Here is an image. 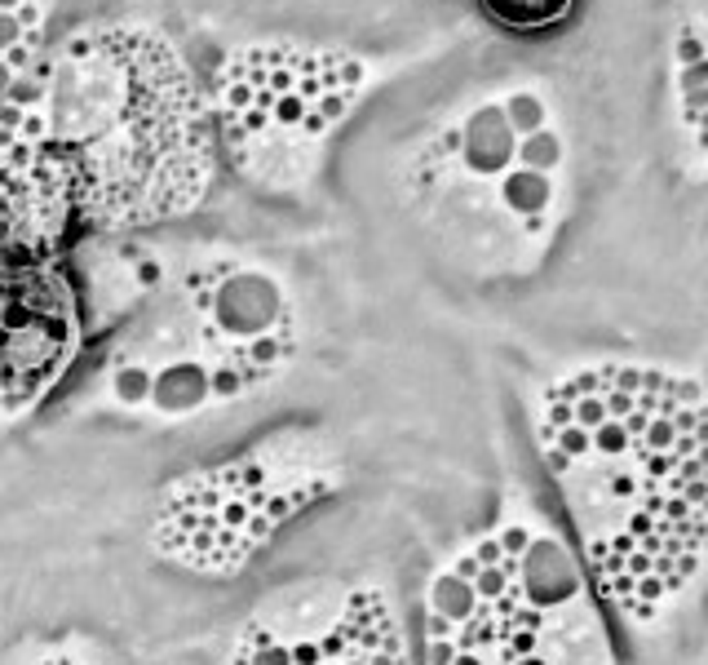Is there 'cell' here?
<instances>
[{
  "label": "cell",
  "instance_id": "6da1fadb",
  "mask_svg": "<svg viewBox=\"0 0 708 665\" xmlns=\"http://www.w3.org/2000/svg\"><path fill=\"white\" fill-rule=\"evenodd\" d=\"M567 541L624 630L669 626L708 572V387L669 364L597 360L531 417Z\"/></svg>",
  "mask_w": 708,
  "mask_h": 665
},
{
  "label": "cell",
  "instance_id": "7a4b0ae2",
  "mask_svg": "<svg viewBox=\"0 0 708 665\" xmlns=\"http://www.w3.org/2000/svg\"><path fill=\"white\" fill-rule=\"evenodd\" d=\"M416 665H624L567 532L505 506L425 586Z\"/></svg>",
  "mask_w": 708,
  "mask_h": 665
},
{
  "label": "cell",
  "instance_id": "3957f363",
  "mask_svg": "<svg viewBox=\"0 0 708 665\" xmlns=\"http://www.w3.org/2000/svg\"><path fill=\"white\" fill-rule=\"evenodd\" d=\"M76 351V311L62 275L0 270V417L13 421L36 408L67 373Z\"/></svg>",
  "mask_w": 708,
  "mask_h": 665
},
{
  "label": "cell",
  "instance_id": "277c9868",
  "mask_svg": "<svg viewBox=\"0 0 708 665\" xmlns=\"http://www.w3.org/2000/svg\"><path fill=\"white\" fill-rule=\"evenodd\" d=\"M319 635H284L270 617L248 621L231 665H416L399 612L376 586H337Z\"/></svg>",
  "mask_w": 708,
  "mask_h": 665
},
{
  "label": "cell",
  "instance_id": "5b68a950",
  "mask_svg": "<svg viewBox=\"0 0 708 665\" xmlns=\"http://www.w3.org/2000/svg\"><path fill=\"white\" fill-rule=\"evenodd\" d=\"M209 315L231 342L257 346L261 337H279L275 324L284 320V293L261 270H231V275H218Z\"/></svg>",
  "mask_w": 708,
  "mask_h": 665
},
{
  "label": "cell",
  "instance_id": "8992f818",
  "mask_svg": "<svg viewBox=\"0 0 708 665\" xmlns=\"http://www.w3.org/2000/svg\"><path fill=\"white\" fill-rule=\"evenodd\" d=\"M673 62H682V121L696 129V146L708 155V0L696 4V13L687 18Z\"/></svg>",
  "mask_w": 708,
  "mask_h": 665
},
{
  "label": "cell",
  "instance_id": "52a82bcc",
  "mask_svg": "<svg viewBox=\"0 0 708 665\" xmlns=\"http://www.w3.org/2000/svg\"><path fill=\"white\" fill-rule=\"evenodd\" d=\"M461 160L478 178H505L518 164V142L500 107H482L470 116V125L461 129Z\"/></svg>",
  "mask_w": 708,
  "mask_h": 665
},
{
  "label": "cell",
  "instance_id": "ba28073f",
  "mask_svg": "<svg viewBox=\"0 0 708 665\" xmlns=\"http://www.w3.org/2000/svg\"><path fill=\"white\" fill-rule=\"evenodd\" d=\"M482 4L491 9V18H500V22L514 27V31L549 27V22H558V18L572 9V0H482Z\"/></svg>",
  "mask_w": 708,
  "mask_h": 665
},
{
  "label": "cell",
  "instance_id": "9c48e42d",
  "mask_svg": "<svg viewBox=\"0 0 708 665\" xmlns=\"http://www.w3.org/2000/svg\"><path fill=\"white\" fill-rule=\"evenodd\" d=\"M558 160H563V142H558L549 129H536V133H527V137L518 142V164H523V169L554 173V169H558Z\"/></svg>",
  "mask_w": 708,
  "mask_h": 665
},
{
  "label": "cell",
  "instance_id": "30bf717a",
  "mask_svg": "<svg viewBox=\"0 0 708 665\" xmlns=\"http://www.w3.org/2000/svg\"><path fill=\"white\" fill-rule=\"evenodd\" d=\"M505 121H509V129L514 133H536V129H545V107H540V98H531V94H514L505 107Z\"/></svg>",
  "mask_w": 708,
  "mask_h": 665
},
{
  "label": "cell",
  "instance_id": "8fae6325",
  "mask_svg": "<svg viewBox=\"0 0 708 665\" xmlns=\"http://www.w3.org/2000/svg\"><path fill=\"white\" fill-rule=\"evenodd\" d=\"M45 98V85L40 80H31V76H13L9 80V89H4V103L9 107H18V112H36V103Z\"/></svg>",
  "mask_w": 708,
  "mask_h": 665
},
{
  "label": "cell",
  "instance_id": "7c38bea8",
  "mask_svg": "<svg viewBox=\"0 0 708 665\" xmlns=\"http://www.w3.org/2000/svg\"><path fill=\"white\" fill-rule=\"evenodd\" d=\"M275 121H279V125H301V121H306V98H284V103H275Z\"/></svg>",
  "mask_w": 708,
  "mask_h": 665
},
{
  "label": "cell",
  "instance_id": "4fadbf2b",
  "mask_svg": "<svg viewBox=\"0 0 708 665\" xmlns=\"http://www.w3.org/2000/svg\"><path fill=\"white\" fill-rule=\"evenodd\" d=\"M346 112H350V89H342V94H328V98L319 103V116H324L328 125H333V121H342Z\"/></svg>",
  "mask_w": 708,
  "mask_h": 665
},
{
  "label": "cell",
  "instance_id": "5bb4252c",
  "mask_svg": "<svg viewBox=\"0 0 708 665\" xmlns=\"http://www.w3.org/2000/svg\"><path fill=\"white\" fill-rule=\"evenodd\" d=\"M0 62H4L9 71H27V62H31V49H27V45L18 40V45H9V49L0 54Z\"/></svg>",
  "mask_w": 708,
  "mask_h": 665
},
{
  "label": "cell",
  "instance_id": "9a60e30c",
  "mask_svg": "<svg viewBox=\"0 0 708 665\" xmlns=\"http://www.w3.org/2000/svg\"><path fill=\"white\" fill-rule=\"evenodd\" d=\"M22 40V27H18V18L13 13H0V54L9 49V45H18Z\"/></svg>",
  "mask_w": 708,
  "mask_h": 665
},
{
  "label": "cell",
  "instance_id": "2e32d148",
  "mask_svg": "<svg viewBox=\"0 0 708 665\" xmlns=\"http://www.w3.org/2000/svg\"><path fill=\"white\" fill-rule=\"evenodd\" d=\"M13 18H18V27H36V22H40V9H36V4H31V0H22V4H18V13H13Z\"/></svg>",
  "mask_w": 708,
  "mask_h": 665
},
{
  "label": "cell",
  "instance_id": "e0dca14e",
  "mask_svg": "<svg viewBox=\"0 0 708 665\" xmlns=\"http://www.w3.org/2000/svg\"><path fill=\"white\" fill-rule=\"evenodd\" d=\"M324 129H328V121H324L319 112H306V121H301V133H306V137H319Z\"/></svg>",
  "mask_w": 708,
  "mask_h": 665
},
{
  "label": "cell",
  "instance_id": "ac0fdd59",
  "mask_svg": "<svg viewBox=\"0 0 708 665\" xmlns=\"http://www.w3.org/2000/svg\"><path fill=\"white\" fill-rule=\"evenodd\" d=\"M9 80H13V71L0 62V103H4V89H9Z\"/></svg>",
  "mask_w": 708,
  "mask_h": 665
},
{
  "label": "cell",
  "instance_id": "d6986e66",
  "mask_svg": "<svg viewBox=\"0 0 708 665\" xmlns=\"http://www.w3.org/2000/svg\"><path fill=\"white\" fill-rule=\"evenodd\" d=\"M18 4H22V0H0V13H13Z\"/></svg>",
  "mask_w": 708,
  "mask_h": 665
}]
</instances>
